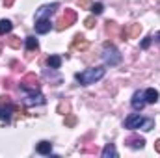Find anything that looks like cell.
Here are the masks:
<instances>
[{
  "label": "cell",
  "instance_id": "6da1fadb",
  "mask_svg": "<svg viewBox=\"0 0 160 158\" xmlns=\"http://www.w3.org/2000/svg\"><path fill=\"white\" fill-rule=\"evenodd\" d=\"M106 69L104 67H93V69H86L82 73H77V80H78L82 86H89V84H95L97 80H101L104 77Z\"/></svg>",
  "mask_w": 160,
  "mask_h": 158
},
{
  "label": "cell",
  "instance_id": "7a4b0ae2",
  "mask_svg": "<svg viewBox=\"0 0 160 158\" xmlns=\"http://www.w3.org/2000/svg\"><path fill=\"white\" fill-rule=\"evenodd\" d=\"M21 89L26 91V93H36V91H39V78H38L34 73L24 75V78L21 80Z\"/></svg>",
  "mask_w": 160,
  "mask_h": 158
},
{
  "label": "cell",
  "instance_id": "3957f363",
  "mask_svg": "<svg viewBox=\"0 0 160 158\" xmlns=\"http://www.w3.org/2000/svg\"><path fill=\"white\" fill-rule=\"evenodd\" d=\"M104 62L108 63V65H118L121 62V54H119V50L112 45V43H106L104 45Z\"/></svg>",
  "mask_w": 160,
  "mask_h": 158
},
{
  "label": "cell",
  "instance_id": "277c9868",
  "mask_svg": "<svg viewBox=\"0 0 160 158\" xmlns=\"http://www.w3.org/2000/svg\"><path fill=\"white\" fill-rule=\"evenodd\" d=\"M77 22V11L75 9H65V13L62 15V19L56 22V30H65V28H69L71 24H75Z\"/></svg>",
  "mask_w": 160,
  "mask_h": 158
},
{
  "label": "cell",
  "instance_id": "5b68a950",
  "mask_svg": "<svg viewBox=\"0 0 160 158\" xmlns=\"http://www.w3.org/2000/svg\"><path fill=\"white\" fill-rule=\"evenodd\" d=\"M142 34V24H138V22H132V24H128V26H125L123 30L119 32L121 39H136L138 36Z\"/></svg>",
  "mask_w": 160,
  "mask_h": 158
},
{
  "label": "cell",
  "instance_id": "8992f818",
  "mask_svg": "<svg viewBox=\"0 0 160 158\" xmlns=\"http://www.w3.org/2000/svg\"><path fill=\"white\" fill-rule=\"evenodd\" d=\"M58 7H60L58 2H54V4H47V6H41L39 9L36 11V21H38V19H48Z\"/></svg>",
  "mask_w": 160,
  "mask_h": 158
},
{
  "label": "cell",
  "instance_id": "52a82bcc",
  "mask_svg": "<svg viewBox=\"0 0 160 158\" xmlns=\"http://www.w3.org/2000/svg\"><path fill=\"white\" fill-rule=\"evenodd\" d=\"M142 123H143V117H142L140 114H130L128 117L125 119V128L136 130V128H140V126H142Z\"/></svg>",
  "mask_w": 160,
  "mask_h": 158
},
{
  "label": "cell",
  "instance_id": "ba28073f",
  "mask_svg": "<svg viewBox=\"0 0 160 158\" xmlns=\"http://www.w3.org/2000/svg\"><path fill=\"white\" fill-rule=\"evenodd\" d=\"M88 47H89V41L86 39L82 34H77V36L73 37V48H75V50L84 52V50H88Z\"/></svg>",
  "mask_w": 160,
  "mask_h": 158
},
{
  "label": "cell",
  "instance_id": "9c48e42d",
  "mask_svg": "<svg viewBox=\"0 0 160 158\" xmlns=\"http://www.w3.org/2000/svg\"><path fill=\"white\" fill-rule=\"evenodd\" d=\"M52 24H50V19H38L36 21V32L38 34H47L50 32Z\"/></svg>",
  "mask_w": 160,
  "mask_h": 158
},
{
  "label": "cell",
  "instance_id": "30bf717a",
  "mask_svg": "<svg viewBox=\"0 0 160 158\" xmlns=\"http://www.w3.org/2000/svg\"><path fill=\"white\" fill-rule=\"evenodd\" d=\"M104 30H106V34L110 36V39H116L118 36H119V24L118 22H114V21H108L106 22V26H104Z\"/></svg>",
  "mask_w": 160,
  "mask_h": 158
},
{
  "label": "cell",
  "instance_id": "8fae6325",
  "mask_svg": "<svg viewBox=\"0 0 160 158\" xmlns=\"http://www.w3.org/2000/svg\"><path fill=\"white\" fill-rule=\"evenodd\" d=\"M125 143H127L128 147H132V149H143L145 140H143V138H138V136H130V138L125 140Z\"/></svg>",
  "mask_w": 160,
  "mask_h": 158
},
{
  "label": "cell",
  "instance_id": "7c38bea8",
  "mask_svg": "<svg viewBox=\"0 0 160 158\" xmlns=\"http://www.w3.org/2000/svg\"><path fill=\"white\" fill-rule=\"evenodd\" d=\"M143 97H145V102H149V104H155L157 101H158V91L155 89V87H147L145 91H143Z\"/></svg>",
  "mask_w": 160,
  "mask_h": 158
},
{
  "label": "cell",
  "instance_id": "4fadbf2b",
  "mask_svg": "<svg viewBox=\"0 0 160 158\" xmlns=\"http://www.w3.org/2000/svg\"><path fill=\"white\" fill-rule=\"evenodd\" d=\"M145 106V97H143V93H134V97H132V108L134 110H142Z\"/></svg>",
  "mask_w": 160,
  "mask_h": 158
},
{
  "label": "cell",
  "instance_id": "5bb4252c",
  "mask_svg": "<svg viewBox=\"0 0 160 158\" xmlns=\"http://www.w3.org/2000/svg\"><path fill=\"white\" fill-rule=\"evenodd\" d=\"M24 104H28V106H32V104H45V97L41 95V93H30V97L24 101Z\"/></svg>",
  "mask_w": 160,
  "mask_h": 158
},
{
  "label": "cell",
  "instance_id": "9a60e30c",
  "mask_svg": "<svg viewBox=\"0 0 160 158\" xmlns=\"http://www.w3.org/2000/svg\"><path fill=\"white\" fill-rule=\"evenodd\" d=\"M38 153L39 155H50L52 153V143L50 141H39L38 143Z\"/></svg>",
  "mask_w": 160,
  "mask_h": 158
},
{
  "label": "cell",
  "instance_id": "2e32d148",
  "mask_svg": "<svg viewBox=\"0 0 160 158\" xmlns=\"http://www.w3.org/2000/svg\"><path fill=\"white\" fill-rule=\"evenodd\" d=\"M102 158H116L118 156V151H116V147H114V143H108L104 149H102Z\"/></svg>",
  "mask_w": 160,
  "mask_h": 158
},
{
  "label": "cell",
  "instance_id": "e0dca14e",
  "mask_svg": "<svg viewBox=\"0 0 160 158\" xmlns=\"http://www.w3.org/2000/svg\"><path fill=\"white\" fill-rule=\"evenodd\" d=\"M47 65H48L50 69H60V65H62V58H60V56H48Z\"/></svg>",
  "mask_w": 160,
  "mask_h": 158
},
{
  "label": "cell",
  "instance_id": "ac0fdd59",
  "mask_svg": "<svg viewBox=\"0 0 160 158\" xmlns=\"http://www.w3.org/2000/svg\"><path fill=\"white\" fill-rule=\"evenodd\" d=\"M26 48H28V52L38 50L39 48V41L36 39V37H26Z\"/></svg>",
  "mask_w": 160,
  "mask_h": 158
},
{
  "label": "cell",
  "instance_id": "d6986e66",
  "mask_svg": "<svg viewBox=\"0 0 160 158\" xmlns=\"http://www.w3.org/2000/svg\"><path fill=\"white\" fill-rule=\"evenodd\" d=\"M11 28H13L11 21H8V19L0 21V34H8V32H11Z\"/></svg>",
  "mask_w": 160,
  "mask_h": 158
},
{
  "label": "cell",
  "instance_id": "ffe728a7",
  "mask_svg": "<svg viewBox=\"0 0 160 158\" xmlns=\"http://www.w3.org/2000/svg\"><path fill=\"white\" fill-rule=\"evenodd\" d=\"M15 110V106H8V108H0V119H6V123L11 117V112Z\"/></svg>",
  "mask_w": 160,
  "mask_h": 158
},
{
  "label": "cell",
  "instance_id": "44dd1931",
  "mask_svg": "<svg viewBox=\"0 0 160 158\" xmlns=\"http://www.w3.org/2000/svg\"><path fill=\"white\" fill-rule=\"evenodd\" d=\"M6 43H8V47H11V48H21V39H19L17 36H9V37L6 39Z\"/></svg>",
  "mask_w": 160,
  "mask_h": 158
},
{
  "label": "cell",
  "instance_id": "7402d4cb",
  "mask_svg": "<svg viewBox=\"0 0 160 158\" xmlns=\"http://www.w3.org/2000/svg\"><path fill=\"white\" fill-rule=\"evenodd\" d=\"M8 106H13L11 97L9 95H0V108H8Z\"/></svg>",
  "mask_w": 160,
  "mask_h": 158
},
{
  "label": "cell",
  "instance_id": "603a6c76",
  "mask_svg": "<svg viewBox=\"0 0 160 158\" xmlns=\"http://www.w3.org/2000/svg\"><path fill=\"white\" fill-rule=\"evenodd\" d=\"M89 9H91L95 15H101V13L104 11V6H102L101 2H97V4H91V7H89Z\"/></svg>",
  "mask_w": 160,
  "mask_h": 158
},
{
  "label": "cell",
  "instance_id": "cb8c5ba5",
  "mask_svg": "<svg viewBox=\"0 0 160 158\" xmlns=\"http://www.w3.org/2000/svg\"><path fill=\"white\" fill-rule=\"evenodd\" d=\"M153 126H155V121H153V119H143V123H142V126H140V128H143L145 132H149Z\"/></svg>",
  "mask_w": 160,
  "mask_h": 158
},
{
  "label": "cell",
  "instance_id": "d4e9b609",
  "mask_svg": "<svg viewBox=\"0 0 160 158\" xmlns=\"http://www.w3.org/2000/svg\"><path fill=\"white\" fill-rule=\"evenodd\" d=\"M77 4H78L80 9H89L93 2H91V0H77Z\"/></svg>",
  "mask_w": 160,
  "mask_h": 158
},
{
  "label": "cell",
  "instance_id": "484cf974",
  "mask_svg": "<svg viewBox=\"0 0 160 158\" xmlns=\"http://www.w3.org/2000/svg\"><path fill=\"white\" fill-rule=\"evenodd\" d=\"M75 125H77V117H75L73 114H69V116L65 117V126H69V128H71V126H75Z\"/></svg>",
  "mask_w": 160,
  "mask_h": 158
},
{
  "label": "cell",
  "instance_id": "4316f807",
  "mask_svg": "<svg viewBox=\"0 0 160 158\" xmlns=\"http://www.w3.org/2000/svg\"><path fill=\"white\" fill-rule=\"evenodd\" d=\"M58 112L63 114V116H67V114H69V102H62V104L58 106Z\"/></svg>",
  "mask_w": 160,
  "mask_h": 158
},
{
  "label": "cell",
  "instance_id": "83f0119b",
  "mask_svg": "<svg viewBox=\"0 0 160 158\" xmlns=\"http://www.w3.org/2000/svg\"><path fill=\"white\" fill-rule=\"evenodd\" d=\"M84 24H86V28H89V30H91V28L97 24V21H95V17H88V19L84 21Z\"/></svg>",
  "mask_w": 160,
  "mask_h": 158
},
{
  "label": "cell",
  "instance_id": "f1b7e54d",
  "mask_svg": "<svg viewBox=\"0 0 160 158\" xmlns=\"http://www.w3.org/2000/svg\"><path fill=\"white\" fill-rule=\"evenodd\" d=\"M151 39H153V37H145V39L142 41V48H147V47L151 45Z\"/></svg>",
  "mask_w": 160,
  "mask_h": 158
},
{
  "label": "cell",
  "instance_id": "f546056e",
  "mask_svg": "<svg viewBox=\"0 0 160 158\" xmlns=\"http://www.w3.org/2000/svg\"><path fill=\"white\" fill-rule=\"evenodd\" d=\"M13 2H15V0H4V6H6V7H11Z\"/></svg>",
  "mask_w": 160,
  "mask_h": 158
},
{
  "label": "cell",
  "instance_id": "4dcf8cb0",
  "mask_svg": "<svg viewBox=\"0 0 160 158\" xmlns=\"http://www.w3.org/2000/svg\"><path fill=\"white\" fill-rule=\"evenodd\" d=\"M155 151H157V153H160V140H157V141H155Z\"/></svg>",
  "mask_w": 160,
  "mask_h": 158
},
{
  "label": "cell",
  "instance_id": "1f68e13d",
  "mask_svg": "<svg viewBox=\"0 0 160 158\" xmlns=\"http://www.w3.org/2000/svg\"><path fill=\"white\" fill-rule=\"evenodd\" d=\"M157 39H158V41H160V32H158V34H157Z\"/></svg>",
  "mask_w": 160,
  "mask_h": 158
}]
</instances>
